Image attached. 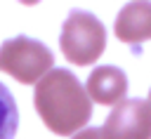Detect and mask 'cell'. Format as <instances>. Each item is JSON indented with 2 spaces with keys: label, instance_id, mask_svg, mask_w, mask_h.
Segmentation results:
<instances>
[{
  "label": "cell",
  "instance_id": "cell-4",
  "mask_svg": "<svg viewBox=\"0 0 151 139\" xmlns=\"http://www.w3.org/2000/svg\"><path fill=\"white\" fill-rule=\"evenodd\" d=\"M99 130L104 139H151V104L146 99H123Z\"/></svg>",
  "mask_w": 151,
  "mask_h": 139
},
{
  "label": "cell",
  "instance_id": "cell-5",
  "mask_svg": "<svg viewBox=\"0 0 151 139\" xmlns=\"http://www.w3.org/2000/svg\"><path fill=\"white\" fill-rule=\"evenodd\" d=\"M83 90L90 101L113 106V104L123 101V97L127 92V78L118 66H97L87 75V82Z\"/></svg>",
  "mask_w": 151,
  "mask_h": 139
},
{
  "label": "cell",
  "instance_id": "cell-8",
  "mask_svg": "<svg viewBox=\"0 0 151 139\" xmlns=\"http://www.w3.org/2000/svg\"><path fill=\"white\" fill-rule=\"evenodd\" d=\"M71 139H104V134H101V130H99V127H87V130L76 132Z\"/></svg>",
  "mask_w": 151,
  "mask_h": 139
},
{
  "label": "cell",
  "instance_id": "cell-7",
  "mask_svg": "<svg viewBox=\"0 0 151 139\" xmlns=\"http://www.w3.org/2000/svg\"><path fill=\"white\" fill-rule=\"evenodd\" d=\"M19 127V108L12 92L0 82V139H14Z\"/></svg>",
  "mask_w": 151,
  "mask_h": 139
},
{
  "label": "cell",
  "instance_id": "cell-1",
  "mask_svg": "<svg viewBox=\"0 0 151 139\" xmlns=\"http://www.w3.org/2000/svg\"><path fill=\"white\" fill-rule=\"evenodd\" d=\"M33 104L45 127L64 137L76 134L92 115V101L80 80L66 68H52L35 82Z\"/></svg>",
  "mask_w": 151,
  "mask_h": 139
},
{
  "label": "cell",
  "instance_id": "cell-3",
  "mask_svg": "<svg viewBox=\"0 0 151 139\" xmlns=\"http://www.w3.org/2000/svg\"><path fill=\"white\" fill-rule=\"evenodd\" d=\"M52 49L35 38L17 35L0 45V71L9 73L21 85L38 82L47 71H52Z\"/></svg>",
  "mask_w": 151,
  "mask_h": 139
},
{
  "label": "cell",
  "instance_id": "cell-6",
  "mask_svg": "<svg viewBox=\"0 0 151 139\" xmlns=\"http://www.w3.org/2000/svg\"><path fill=\"white\" fill-rule=\"evenodd\" d=\"M116 35L127 45L151 40V2H127L118 12Z\"/></svg>",
  "mask_w": 151,
  "mask_h": 139
},
{
  "label": "cell",
  "instance_id": "cell-9",
  "mask_svg": "<svg viewBox=\"0 0 151 139\" xmlns=\"http://www.w3.org/2000/svg\"><path fill=\"white\" fill-rule=\"evenodd\" d=\"M146 101H149V104H151V92H149V99H146Z\"/></svg>",
  "mask_w": 151,
  "mask_h": 139
},
{
  "label": "cell",
  "instance_id": "cell-2",
  "mask_svg": "<svg viewBox=\"0 0 151 139\" xmlns=\"http://www.w3.org/2000/svg\"><path fill=\"white\" fill-rule=\"evenodd\" d=\"M59 47H61V54L71 64L87 66L101 57L106 47V28L94 14L85 9H73L68 12L61 26Z\"/></svg>",
  "mask_w": 151,
  "mask_h": 139
}]
</instances>
